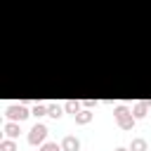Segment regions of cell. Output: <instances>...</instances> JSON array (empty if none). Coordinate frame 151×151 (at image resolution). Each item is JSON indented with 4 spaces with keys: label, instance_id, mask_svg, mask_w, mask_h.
Segmentation results:
<instances>
[{
    "label": "cell",
    "instance_id": "13",
    "mask_svg": "<svg viewBox=\"0 0 151 151\" xmlns=\"http://www.w3.org/2000/svg\"><path fill=\"white\" fill-rule=\"evenodd\" d=\"M0 151H17V142L9 139V137L2 139V142H0Z\"/></svg>",
    "mask_w": 151,
    "mask_h": 151
},
{
    "label": "cell",
    "instance_id": "14",
    "mask_svg": "<svg viewBox=\"0 0 151 151\" xmlns=\"http://www.w3.org/2000/svg\"><path fill=\"white\" fill-rule=\"evenodd\" d=\"M80 101H83V109H94V106H97L94 99H80Z\"/></svg>",
    "mask_w": 151,
    "mask_h": 151
},
{
    "label": "cell",
    "instance_id": "6",
    "mask_svg": "<svg viewBox=\"0 0 151 151\" xmlns=\"http://www.w3.org/2000/svg\"><path fill=\"white\" fill-rule=\"evenodd\" d=\"M73 118H76V123H78V125H87V123H92L94 113H92V109H80Z\"/></svg>",
    "mask_w": 151,
    "mask_h": 151
},
{
    "label": "cell",
    "instance_id": "11",
    "mask_svg": "<svg viewBox=\"0 0 151 151\" xmlns=\"http://www.w3.org/2000/svg\"><path fill=\"white\" fill-rule=\"evenodd\" d=\"M38 151H64V149H61V144H57V142H42Z\"/></svg>",
    "mask_w": 151,
    "mask_h": 151
},
{
    "label": "cell",
    "instance_id": "1",
    "mask_svg": "<svg viewBox=\"0 0 151 151\" xmlns=\"http://www.w3.org/2000/svg\"><path fill=\"white\" fill-rule=\"evenodd\" d=\"M113 118H116V125H118L120 130H132L134 123H137V118L132 116V109H127V106H123V104H118V106L113 109Z\"/></svg>",
    "mask_w": 151,
    "mask_h": 151
},
{
    "label": "cell",
    "instance_id": "7",
    "mask_svg": "<svg viewBox=\"0 0 151 151\" xmlns=\"http://www.w3.org/2000/svg\"><path fill=\"white\" fill-rule=\"evenodd\" d=\"M19 132H21V123H17V120L5 123V134H7L9 139H17V137H19Z\"/></svg>",
    "mask_w": 151,
    "mask_h": 151
},
{
    "label": "cell",
    "instance_id": "4",
    "mask_svg": "<svg viewBox=\"0 0 151 151\" xmlns=\"http://www.w3.org/2000/svg\"><path fill=\"white\" fill-rule=\"evenodd\" d=\"M61 149H64V151H80V139L73 137V134H66V137L61 139Z\"/></svg>",
    "mask_w": 151,
    "mask_h": 151
},
{
    "label": "cell",
    "instance_id": "10",
    "mask_svg": "<svg viewBox=\"0 0 151 151\" xmlns=\"http://www.w3.org/2000/svg\"><path fill=\"white\" fill-rule=\"evenodd\" d=\"M146 149H149V142L144 137H134L130 144V151H146Z\"/></svg>",
    "mask_w": 151,
    "mask_h": 151
},
{
    "label": "cell",
    "instance_id": "9",
    "mask_svg": "<svg viewBox=\"0 0 151 151\" xmlns=\"http://www.w3.org/2000/svg\"><path fill=\"white\" fill-rule=\"evenodd\" d=\"M80 109H83V101H78V99H66V101H64V111H66V113H73V116H76Z\"/></svg>",
    "mask_w": 151,
    "mask_h": 151
},
{
    "label": "cell",
    "instance_id": "5",
    "mask_svg": "<svg viewBox=\"0 0 151 151\" xmlns=\"http://www.w3.org/2000/svg\"><path fill=\"white\" fill-rule=\"evenodd\" d=\"M146 113H149V101H146V99H142V101H137V104L132 106V116H134L137 120L146 118Z\"/></svg>",
    "mask_w": 151,
    "mask_h": 151
},
{
    "label": "cell",
    "instance_id": "15",
    "mask_svg": "<svg viewBox=\"0 0 151 151\" xmlns=\"http://www.w3.org/2000/svg\"><path fill=\"white\" fill-rule=\"evenodd\" d=\"M116 151H130V149H125V146H118V149H116Z\"/></svg>",
    "mask_w": 151,
    "mask_h": 151
},
{
    "label": "cell",
    "instance_id": "12",
    "mask_svg": "<svg viewBox=\"0 0 151 151\" xmlns=\"http://www.w3.org/2000/svg\"><path fill=\"white\" fill-rule=\"evenodd\" d=\"M31 113H33L35 118H42V116H47V104H35V106L31 109Z\"/></svg>",
    "mask_w": 151,
    "mask_h": 151
},
{
    "label": "cell",
    "instance_id": "3",
    "mask_svg": "<svg viewBox=\"0 0 151 151\" xmlns=\"http://www.w3.org/2000/svg\"><path fill=\"white\" fill-rule=\"evenodd\" d=\"M45 137H47V125H42V123H35L28 130V144L31 146H40L45 142Z\"/></svg>",
    "mask_w": 151,
    "mask_h": 151
},
{
    "label": "cell",
    "instance_id": "8",
    "mask_svg": "<svg viewBox=\"0 0 151 151\" xmlns=\"http://www.w3.org/2000/svg\"><path fill=\"white\" fill-rule=\"evenodd\" d=\"M64 113H66V111H64V104H47V116H50V118L59 120Z\"/></svg>",
    "mask_w": 151,
    "mask_h": 151
},
{
    "label": "cell",
    "instance_id": "2",
    "mask_svg": "<svg viewBox=\"0 0 151 151\" xmlns=\"http://www.w3.org/2000/svg\"><path fill=\"white\" fill-rule=\"evenodd\" d=\"M5 116H7L9 120L21 123V120H26V118H28V116H33V113L26 109V104H9V106L5 109Z\"/></svg>",
    "mask_w": 151,
    "mask_h": 151
}]
</instances>
